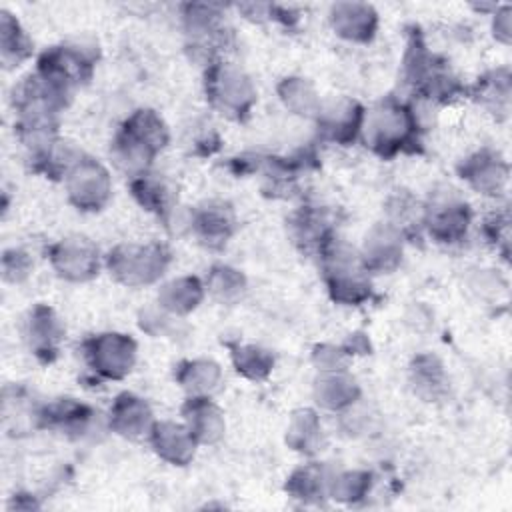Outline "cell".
I'll use <instances>...</instances> for the list:
<instances>
[{"label": "cell", "instance_id": "6da1fadb", "mask_svg": "<svg viewBox=\"0 0 512 512\" xmlns=\"http://www.w3.org/2000/svg\"><path fill=\"white\" fill-rule=\"evenodd\" d=\"M166 142L168 132L164 122L152 110H138L126 120L124 128L116 136L112 154L120 168L140 176Z\"/></svg>", "mask_w": 512, "mask_h": 512}, {"label": "cell", "instance_id": "7a4b0ae2", "mask_svg": "<svg viewBox=\"0 0 512 512\" xmlns=\"http://www.w3.org/2000/svg\"><path fill=\"white\" fill-rule=\"evenodd\" d=\"M366 142L382 156H390L412 144L416 138V116L398 102H382L364 114L362 128Z\"/></svg>", "mask_w": 512, "mask_h": 512}, {"label": "cell", "instance_id": "3957f363", "mask_svg": "<svg viewBox=\"0 0 512 512\" xmlns=\"http://www.w3.org/2000/svg\"><path fill=\"white\" fill-rule=\"evenodd\" d=\"M168 252L160 244L118 246L108 256L110 272L128 286L154 282L168 264Z\"/></svg>", "mask_w": 512, "mask_h": 512}, {"label": "cell", "instance_id": "277c9868", "mask_svg": "<svg viewBox=\"0 0 512 512\" xmlns=\"http://www.w3.org/2000/svg\"><path fill=\"white\" fill-rule=\"evenodd\" d=\"M206 92L214 106L232 118L248 114L254 102V88L250 80L228 64H214L206 74Z\"/></svg>", "mask_w": 512, "mask_h": 512}, {"label": "cell", "instance_id": "5b68a950", "mask_svg": "<svg viewBox=\"0 0 512 512\" xmlns=\"http://www.w3.org/2000/svg\"><path fill=\"white\" fill-rule=\"evenodd\" d=\"M68 196L80 210H98L110 196V178L102 164L78 158L68 170Z\"/></svg>", "mask_w": 512, "mask_h": 512}, {"label": "cell", "instance_id": "8992f818", "mask_svg": "<svg viewBox=\"0 0 512 512\" xmlns=\"http://www.w3.org/2000/svg\"><path fill=\"white\" fill-rule=\"evenodd\" d=\"M92 368L106 378H122L136 358V344L124 334H100L86 344Z\"/></svg>", "mask_w": 512, "mask_h": 512}, {"label": "cell", "instance_id": "52a82bcc", "mask_svg": "<svg viewBox=\"0 0 512 512\" xmlns=\"http://www.w3.org/2000/svg\"><path fill=\"white\" fill-rule=\"evenodd\" d=\"M36 72L50 80L52 84L60 86L62 90L70 92L72 86L86 82L92 72V58H88L84 52L60 46L44 52L38 60Z\"/></svg>", "mask_w": 512, "mask_h": 512}, {"label": "cell", "instance_id": "ba28073f", "mask_svg": "<svg viewBox=\"0 0 512 512\" xmlns=\"http://www.w3.org/2000/svg\"><path fill=\"white\" fill-rule=\"evenodd\" d=\"M52 264L66 280H88L98 270V250L84 238H66L50 252Z\"/></svg>", "mask_w": 512, "mask_h": 512}, {"label": "cell", "instance_id": "9c48e42d", "mask_svg": "<svg viewBox=\"0 0 512 512\" xmlns=\"http://www.w3.org/2000/svg\"><path fill=\"white\" fill-rule=\"evenodd\" d=\"M150 440L158 456L178 466H184L194 456V448L198 444L188 426H180L174 422L152 424Z\"/></svg>", "mask_w": 512, "mask_h": 512}, {"label": "cell", "instance_id": "30bf717a", "mask_svg": "<svg viewBox=\"0 0 512 512\" xmlns=\"http://www.w3.org/2000/svg\"><path fill=\"white\" fill-rule=\"evenodd\" d=\"M150 416V408L142 398L124 392L116 398L110 410V426L122 436L136 438L150 432Z\"/></svg>", "mask_w": 512, "mask_h": 512}, {"label": "cell", "instance_id": "8fae6325", "mask_svg": "<svg viewBox=\"0 0 512 512\" xmlns=\"http://www.w3.org/2000/svg\"><path fill=\"white\" fill-rule=\"evenodd\" d=\"M182 414L198 442H216L224 432V418L206 396H192L184 404Z\"/></svg>", "mask_w": 512, "mask_h": 512}, {"label": "cell", "instance_id": "7c38bea8", "mask_svg": "<svg viewBox=\"0 0 512 512\" xmlns=\"http://www.w3.org/2000/svg\"><path fill=\"white\" fill-rule=\"evenodd\" d=\"M334 30L354 42H368L376 30V14L366 4H338L332 8Z\"/></svg>", "mask_w": 512, "mask_h": 512}, {"label": "cell", "instance_id": "4fadbf2b", "mask_svg": "<svg viewBox=\"0 0 512 512\" xmlns=\"http://www.w3.org/2000/svg\"><path fill=\"white\" fill-rule=\"evenodd\" d=\"M468 220V206L454 200L434 204L426 214V226L430 228V234L442 242L458 240L466 232Z\"/></svg>", "mask_w": 512, "mask_h": 512}, {"label": "cell", "instance_id": "5bb4252c", "mask_svg": "<svg viewBox=\"0 0 512 512\" xmlns=\"http://www.w3.org/2000/svg\"><path fill=\"white\" fill-rule=\"evenodd\" d=\"M462 178H466L474 188L484 194H496L506 180V166L496 154L478 152L468 158L462 168Z\"/></svg>", "mask_w": 512, "mask_h": 512}, {"label": "cell", "instance_id": "9a60e30c", "mask_svg": "<svg viewBox=\"0 0 512 512\" xmlns=\"http://www.w3.org/2000/svg\"><path fill=\"white\" fill-rule=\"evenodd\" d=\"M194 228L208 244H222L234 230V216L226 204H206L196 212Z\"/></svg>", "mask_w": 512, "mask_h": 512}, {"label": "cell", "instance_id": "2e32d148", "mask_svg": "<svg viewBox=\"0 0 512 512\" xmlns=\"http://www.w3.org/2000/svg\"><path fill=\"white\" fill-rule=\"evenodd\" d=\"M364 112L356 102H342L322 114V130L336 142L354 140L360 132Z\"/></svg>", "mask_w": 512, "mask_h": 512}, {"label": "cell", "instance_id": "e0dca14e", "mask_svg": "<svg viewBox=\"0 0 512 512\" xmlns=\"http://www.w3.org/2000/svg\"><path fill=\"white\" fill-rule=\"evenodd\" d=\"M28 338L36 354L56 350V344L62 338V326L50 308L46 306L34 308L28 320Z\"/></svg>", "mask_w": 512, "mask_h": 512}, {"label": "cell", "instance_id": "ac0fdd59", "mask_svg": "<svg viewBox=\"0 0 512 512\" xmlns=\"http://www.w3.org/2000/svg\"><path fill=\"white\" fill-rule=\"evenodd\" d=\"M358 394L356 382L340 370H330L322 380L316 384V398L328 408H344L354 402Z\"/></svg>", "mask_w": 512, "mask_h": 512}, {"label": "cell", "instance_id": "d6986e66", "mask_svg": "<svg viewBox=\"0 0 512 512\" xmlns=\"http://www.w3.org/2000/svg\"><path fill=\"white\" fill-rule=\"evenodd\" d=\"M202 300V286L196 278H178L164 286L160 292V302L166 310L176 314H186L198 306Z\"/></svg>", "mask_w": 512, "mask_h": 512}, {"label": "cell", "instance_id": "ffe728a7", "mask_svg": "<svg viewBox=\"0 0 512 512\" xmlns=\"http://www.w3.org/2000/svg\"><path fill=\"white\" fill-rule=\"evenodd\" d=\"M400 246L390 228L376 230L370 238H366L364 250V266L374 270H388L398 262Z\"/></svg>", "mask_w": 512, "mask_h": 512}, {"label": "cell", "instance_id": "44dd1931", "mask_svg": "<svg viewBox=\"0 0 512 512\" xmlns=\"http://www.w3.org/2000/svg\"><path fill=\"white\" fill-rule=\"evenodd\" d=\"M178 380L194 396H206L208 392H212L218 386L220 370L214 362H208V360L184 362V364H180Z\"/></svg>", "mask_w": 512, "mask_h": 512}, {"label": "cell", "instance_id": "7402d4cb", "mask_svg": "<svg viewBox=\"0 0 512 512\" xmlns=\"http://www.w3.org/2000/svg\"><path fill=\"white\" fill-rule=\"evenodd\" d=\"M0 52H2V62L6 66H18V62H22L24 58H28L30 54V40L26 38V34L20 30L18 22L2 12V24H0Z\"/></svg>", "mask_w": 512, "mask_h": 512}, {"label": "cell", "instance_id": "603a6c76", "mask_svg": "<svg viewBox=\"0 0 512 512\" xmlns=\"http://www.w3.org/2000/svg\"><path fill=\"white\" fill-rule=\"evenodd\" d=\"M132 194L136 196V200L146 210H152V212H158V214L168 210V190H166V186L160 180L148 176L146 172L140 174V176H134Z\"/></svg>", "mask_w": 512, "mask_h": 512}, {"label": "cell", "instance_id": "cb8c5ba5", "mask_svg": "<svg viewBox=\"0 0 512 512\" xmlns=\"http://www.w3.org/2000/svg\"><path fill=\"white\" fill-rule=\"evenodd\" d=\"M232 358H234L236 370H238L240 374H244L246 378H252V380L264 378V376L270 372L272 364H274L272 356H270L266 350L258 348V346H242V348H236V350L232 352Z\"/></svg>", "mask_w": 512, "mask_h": 512}, {"label": "cell", "instance_id": "d4e9b609", "mask_svg": "<svg viewBox=\"0 0 512 512\" xmlns=\"http://www.w3.org/2000/svg\"><path fill=\"white\" fill-rule=\"evenodd\" d=\"M280 96L298 114H312L318 106V100L312 92V88L300 80V78H286L280 84Z\"/></svg>", "mask_w": 512, "mask_h": 512}, {"label": "cell", "instance_id": "484cf974", "mask_svg": "<svg viewBox=\"0 0 512 512\" xmlns=\"http://www.w3.org/2000/svg\"><path fill=\"white\" fill-rule=\"evenodd\" d=\"M326 484L328 482H324V476L316 466H306L292 474V478L288 480V490L296 498L308 500V498L322 496V492L328 488Z\"/></svg>", "mask_w": 512, "mask_h": 512}, {"label": "cell", "instance_id": "4316f807", "mask_svg": "<svg viewBox=\"0 0 512 512\" xmlns=\"http://www.w3.org/2000/svg\"><path fill=\"white\" fill-rule=\"evenodd\" d=\"M320 432V424L316 420V416L310 410H302L300 414L294 416L292 426L288 430V438L290 442L296 446V450H312L310 446L316 442Z\"/></svg>", "mask_w": 512, "mask_h": 512}, {"label": "cell", "instance_id": "83f0119b", "mask_svg": "<svg viewBox=\"0 0 512 512\" xmlns=\"http://www.w3.org/2000/svg\"><path fill=\"white\" fill-rule=\"evenodd\" d=\"M370 488V476L366 472H346L332 480L330 494L338 500H356Z\"/></svg>", "mask_w": 512, "mask_h": 512}, {"label": "cell", "instance_id": "f1b7e54d", "mask_svg": "<svg viewBox=\"0 0 512 512\" xmlns=\"http://www.w3.org/2000/svg\"><path fill=\"white\" fill-rule=\"evenodd\" d=\"M242 288H244V280H242V276L236 270H232L228 266H218V268L212 270V274H210V290L218 298H222V300L234 298V296H238L242 292Z\"/></svg>", "mask_w": 512, "mask_h": 512}, {"label": "cell", "instance_id": "f546056e", "mask_svg": "<svg viewBox=\"0 0 512 512\" xmlns=\"http://www.w3.org/2000/svg\"><path fill=\"white\" fill-rule=\"evenodd\" d=\"M412 370H414V382H416L418 390L432 388V392H434L436 388H440L442 368L432 356H420Z\"/></svg>", "mask_w": 512, "mask_h": 512}, {"label": "cell", "instance_id": "4dcf8cb0", "mask_svg": "<svg viewBox=\"0 0 512 512\" xmlns=\"http://www.w3.org/2000/svg\"><path fill=\"white\" fill-rule=\"evenodd\" d=\"M2 266H4V276L6 280H20L22 276H26L28 268H30V262L26 258V254L18 252V250H12V252H6L4 254V260H2Z\"/></svg>", "mask_w": 512, "mask_h": 512}]
</instances>
